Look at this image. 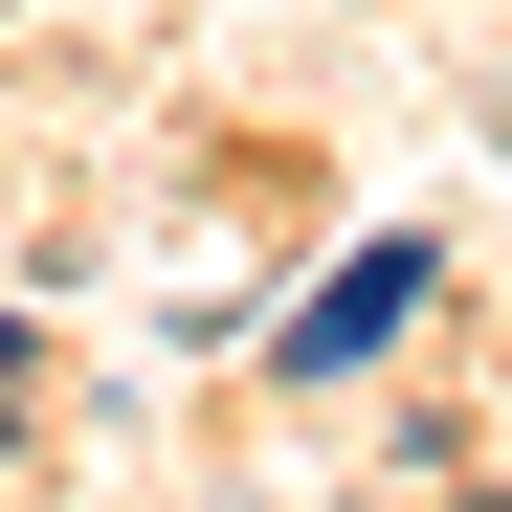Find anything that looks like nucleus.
<instances>
[{"mask_svg":"<svg viewBox=\"0 0 512 512\" xmlns=\"http://www.w3.org/2000/svg\"><path fill=\"white\" fill-rule=\"evenodd\" d=\"M401 312H423V245H357V268H334V290L290 312V379H334V357H379Z\"/></svg>","mask_w":512,"mask_h":512,"instance_id":"f257e3e1","label":"nucleus"}]
</instances>
